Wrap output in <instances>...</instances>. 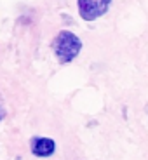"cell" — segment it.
I'll return each instance as SVG.
<instances>
[{
  "mask_svg": "<svg viewBox=\"0 0 148 160\" xmlns=\"http://www.w3.org/2000/svg\"><path fill=\"white\" fill-rule=\"evenodd\" d=\"M51 47H52V52H54L58 63L68 64L80 54V51H82V40L75 33L68 32V30H63V32H59L52 38Z\"/></svg>",
  "mask_w": 148,
  "mask_h": 160,
  "instance_id": "1",
  "label": "cell"
},
{
  "mask_svg": "<svg viewBox=\"0 0 148 160\" xmlns=\"http://www.w3.org/2000/svg\"><path fill=\"white\" fill-rule=\"evenodd\" d=\"M112 0H77L79 14L84 21H96L108 12Z\"/></svg>",
  "mask_w": 148,
  "mask_h": 160,
  "instance_id": "2",
  "label": "cell"
},
{
  "mask_svg": "<svg viewBox=\"0 0 148 160\" xmlns=\"http://www.w3.org/2000/svg\"><path fill=\"white\" fill-rule=\"evenodd\" d=\"M30 148H32V153L35 157L45 158V157L54 155V152H56V141L52 139V138H45V136H33L30 139Z\"/></svg>",
  "mask_w": 148,
  "mask_h": 160,
  "instance_id": "3",
  "label": "cell"
},
{
  "mask_svg": "<svg viewBox=\"0 0 148 160\" xmlns=\"http://www.w3.org/2000/svg\"><path fill=\"white\" fill-rule=\"evenodd\" d=\"M4 118H5V110L2 108V106H0V122H2Z\"/></svg>",
  "mask_w": 148,
  "mask_h": 160,
  "instance_id": "4",
  "label": "cell"
}]
</instances>
